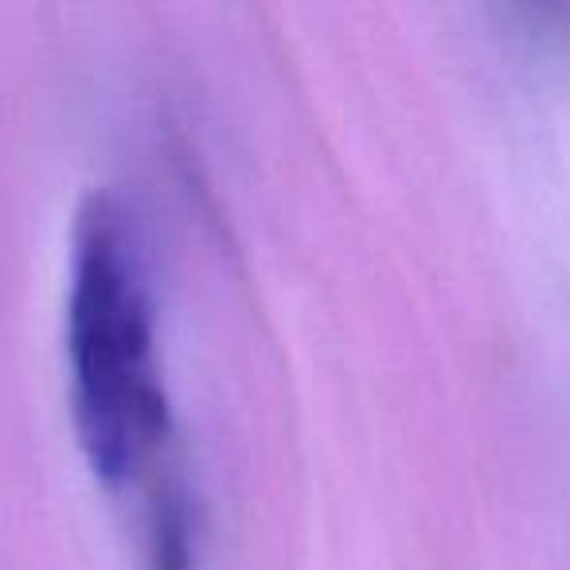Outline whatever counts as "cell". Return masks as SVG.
Returning a JSON list of instances; mask_svg holds the SVG:
<instances>
[{
    "label": "cell",
    "instance_id": "7a4b0ae2",
    "mask_svg": "<svg viewBox=\"0 0 570 570\" xmlns=\"http://www.w3.org/2000/svg\"><path fill=\"white\" fill-rule=\"evenodd\" d=\"M153 570H191L188 520L180 504H165L153 528Z\"/></svg>",
    "mask_w": 570,
    "mask_h": 570
},
{
    "label": "cell",
    "instance_id": "6da1fadb",
    "mask_svg": "<svg viewBox=\"0 0 570 570\" xmlns=\"http://www.w3.org/2000/svg\"><path fill=\"white\" fill-rule=\"evenodd\" d=\"M75 430L98 476H129L168 422L141 235L126 207L95 196L79 215L67 289Z\"/></svg>",
    "mask_w": 570,
    "mask_h": 570
}]
</instances>
